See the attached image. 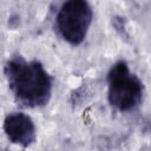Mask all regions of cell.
Wrapping results in <instances>:
<instances>
[{"mask_svg":"<svg viewBox=\"0 0 151 151\" xmlns=\"http://www.w3.org/2000/svg\"><path fill=\"white\" fill-rule=\"evenodd\" d=\"M107 99L109 103L122 112L136 109L143 98V84L140 79L131 73L124 60L113 64L107 73Z\"/></svg>","mask_w":151,"mask_h":151,"instance_id":"obj_2","label":"cell"},{"mask_svg":"<svg viewBox=\"0 0 151 151\" xmlns=\"http://www.w3.org/2000/svg\"><path fill=\"white\" fill-rule=\"evenodd\" d=\"M5 76L15 99L26 107H40L48 103L52 78L38 60L14 57L5 65Z\"/></svg>","mask_w":151,"mask_h":151,"instance_id":"obj_1","label":"cell"},{"mask_svg":"<svg viewBox=\"0 0 151 151\" xmlns=\"http://www.w3.org/2000/svg\"><path fill=\"white\" fill-rule=\"evenodd\" d=\"M92 22V8L84 0H70L61 5L55 17V27L68 44L80 45Z\"/></svg>","mask_w":151,"mask_h":151,"instance_id":"obj_3","label":"cell"},{"mask_svg":"<svg viewBox=\"0 0 151 151\" xmlns=\"http://www.w3.org/2000/svg\"><path fill=\"white\" fill-rule=\"evenodd\" d=\"M4 131L13 144L28 147L35 142L37 132L32 118L22 112L9 113L4 122Z\"/></svg>","mask_w":151,"mask_h":151,"instance_id":"obj_4","label":"cell"}]
</instances>
